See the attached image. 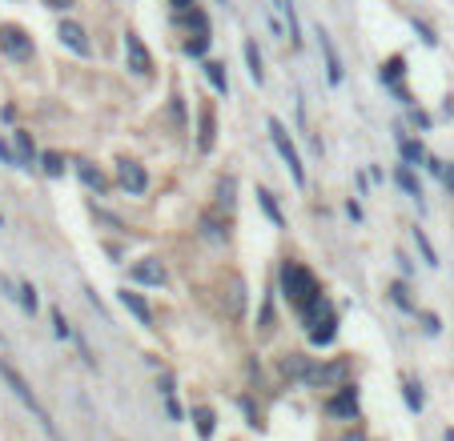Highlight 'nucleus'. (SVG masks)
Returning a JSON list of instances; mask_svg holds the SVG:
<instances>
[{"instance_id": "18", "label": "nucleus", "mask_w": 454, "mask_h": 441, "mask_svg": "<svg viewBox=\"0 0 454 441\" xmlns=\"http://www.w3.org/2000/svg\"><path fill=\"white\" fill-rule=\"evenodd\" d=\"M205 76H209V85H214L217 93H229V76H225L221 61H205Z\"/></svg>"}, {"instance_id": "33", "label": "nucleus", "mask_w": 454, "mask_h": 441, "mask_svg": "<svg viewBox=\"0 0 454 441\" xmlns=\"http://www.w3.org/2000/svg\"><path fill=\"white\" fill-rule=\"evenodd\" d=\"M422 321H426V333H438V329H442V325H438V317H434V313H426Z\"/></svg>"}, {"instance_id": "20", "label": "nucleus", "mask_w": 454, "mask_h": 441, "mask_svg": "<svg viewBox=\"0 0 454 441\" xmlns=\"http://www.w3.org/2000/svg\"><path fill=\"white\" fill-rule=\"evenodd\" d=\"M334 313H326V321H318V325L310 329V337L313 341H318V345H330V341H334Z\"/></svg>"}, {"instance_id": "22", "label": "nucleus", "mask_w": 454, "mask_h": 441, "mask_svg": "<svg viewBox=\"0 0 454 441\" xmlns=\"http://www.w3.org/2000/svg\"><path fill=\"white\" fill-rule=\"evenodd\" d=\"M258 205H262V209H265V217H269V221H274V225H278V229H282V225H286V217H282V209H278V205H274V197H269V193H265V189H258Z\"/></svg>"}, {"instance_id": "21", "label": "nucleus", "mask_w": 454, "mask_h": 441, "mask_svg": "<svg viewBox=\"0 0 454 441\" xmlns=\"http://www.w3.org/2000/svg\"><path fill=\"white\" fill-rule=\"evenodd\" d=\"M245 65H249V76H254V80H258V85H262V52H258V45H254V41H245Z\"/></svg>"}, {"instance_id": "10", "label": "nucleus", "mask_w": 454, "mask_h": 441, "mask_svg": "<svg viewBox=\"0 0 454 441\" xmlns=\"http://www.w3.org/2000/svg\"><path fill=\"white\" fill-rule=\"evenodd\" d=\"M117 181H121V189H129V193H145V189H149V177H145V169L137 161H121Z\"/></svg>"}, {"instance_id": "26", "label": "nucleus", "mask_w": 454, "mask_h": 441, "mask_svg": "<svg viewBox=\"0 0 454 441\" xmlns=\"http://www.w3.org/2000/svg\"><path fill=\"white\" fill-rule=\"evenodd\" d=\"M398 76H402V56H390V61L382 65V80L398 85Z\"/></svg>"}, {"instance_id": "12", "label": "nucleus", "mask_w": 454, "mask_h": 441, "mask_svg": "<svg viewBox=\"0 0 454 441\" xmlns=\"http://www.w3.org/2000/svg\"><path fill=\"white\" fill-rule=\"evenodd\" d=\"M334 418H354L358 413V394H354V385H342V394L330 397V405H326Z\"/></svg>"}, {"instance_id": "16", "label": "nucleus", "mask_w": 454, "mask_h": 441, "mask_svg": "<svg viewBox=\"0 0 454 441\" xmlns=\"http://www.w3.org/2000/svg\"><path fill=\"white\" fill-rule=\"evenodd\" d=\"M76 177H81V181H85L89 189H96V193H105V189H109L105 173H101V169H93L89 161H76Z\"/></svg>"}, {"instance_id": "28", "label": "nucleus", "mask_w": 454, "mask_h": 441, "mask_svg": "<svg viewBox=\"0 0 454 441\" xmlns=\"http://www.w3.org/2000/svg\"><path fill=\"white\" fill-rule=\"evenodd\" d=\"M402 394H406V405H410V409H422V389H418L414 381H406V385H402Z\"/></svg>"}, {"instance_id": "2", "label": "nucleus", "mask_w": 454, "mask_h": 441, "mask_svg": "<svg viewBox=\"0 0 454 441\" xmlns=\"http://www.w3.org/2000/svg\"><path fill=\"white\" fill-rule=\"evenodd\" d=\"M0 377H4V385L12 389V397H17V401H21L24 409H28V413L37 418V425L45 429L48 438H52V441H61V438H56V425H52V413H48L45 405H41V397L32 394V385H28V381H24V377H21L17 369H12L8 361H0Z\"/></svg>"}, {"instance_id": "6", "label": "nucleus", "mask_w": 454, "mask_h": 441, "mask_svg": "<svg viewBox=\"0 0 454 441\" xmlns=\"http://www.w3.org/2000/svg\"><path fill=\"white\" fill-rule=\"evenodd\" d=\"M346 373H350V361H346V357H338V361L322 365V369H310V373H306V381L326 389V385H346Z\"/></svg>"}, {"instance_id": "23", "label": "nucleus", "mask_w": 454, "mask_h": 441, "mask_svg": "<svg viewBox=\"0 0 454 441\" xmlns=\"http://www.w3.org/2000/svg\"><path fill=\"white\" fill-rule=\"evenodd\" d=\"M41 164H45L48 177H65V157H61V153H45V157H41Z\"/></svg>"}, {"instance_id": "4", "label": "nucleus", "mask_w": 454, "mask_h": 441, "mask_svg": "<svg viewBox=\"0 0 454 441\" xmlns=\"http://www.w3.org/2000/svg\"><path fill=\"white\" fill-rule=\"evenodd\" d=\"M0 52L12 56V61H28L32 56V36L24 28H17V24H4L0 28Z\"/></svg>"}, {"instance_id": "3", "label": "nucleus", "mask_w": 454, "mask_h": 441, "mask_svg": "<svg viewBox=\"0 0 454 441\" xmlns=\"http://www.w3.org/2000/svg\"><path fill=\"white\" fill-rule=\"evenodd\" d=\"M269 140H274V149L282 153V161H286L289 177H293V185H306V164H302V157H298V144L289 140V129L278 120V116H269Z\"/></svg>"}, {"instance_id": "7", "label": "nucleus", "mask_w": 454, "mask_h": 441, "mask_svg": "<svg viewBox=\"0 0 454 441\" xmlns=\"http://www.w3.org/2000/svg\"><path fill=\"white\" fill-rule=\"evenodd\" d=\"M318 48H322V56H326V76H330V85H342V56H338L334 36H330L326 28H318Z\"/></svg>"}, {"instance_id": "38", "label": "nucleus", "mask_w": 454, "mask_h": 441, "mask_svg": "<svg viewBox=\"0 0 454 441\" xmlns=\"http://www.w3.org/2000/svg\"><path fill=\"white\" fill-rule=\"evenodd\" d=\"M346 441H358V438H346Z\"/></svg>"}, {"instance_id": "37", "label": "nucleus", "mask_w": 454, "mask_h": 441, "mask_svg": "<svg viewBox=\"0 0 454 441\" xmlns=\"http://www.w3.org/2000/svg\"><path fill=\"white\" fill-rule=\"evenodd\" d=\"M446 441H454V429H446Z\"/></svg>"}, {"instance_id": "31", "label": "nucleus", "mask_w": 454, "mask_h": 441, "mask_svg": "<svg viewBox=\"0 0 454 441\" xmlns=\"http://www.w3.org/2000/svg\"><path fill=\"white\" fill-rule=\"evenodd\" d=\"M390 297L402 305V309H410V297H406V289H402V285H390Z\"/></svg>"}, {"instance_id": "1", "label": "nucleus", "mask_w": 454, "mask_h": 441, "mask_svg": "<svg viewBox=\"0 0 454 441\" xmlns=\"http://www.w3.org/2000/svg\"><path fill=\"white\" fill-rule=\"evenodd\" d=\"M282 289H286L289 305H293L302 317H310L313 309L322 305V293H318V281H313V273H310V269H302V265H293V261L282 269Z\"/></svg>"}, {"instance_id": "8", "label": "nucleus", "mask_w": 454, "mask_h": 441, "mask_svg": "<svg viewBox=\"0 0 454 441\" xmlns=\"http://www.w3.org/2000/svg\"><path fill=\"white\" fill-rule=\"evenodd\" d=\"M56 36H61V45H69L76 56H89L93 52V45H89V36H85V28L72 21H61V28H56Z\"/></svg>"}, {"instance_id": "15", "label": "nucleus", "mask_w": 454, "mask_h": 441, "mask_svg": "<svg viewBox=\"0 0 454 441\" xmlns=\"http://www.w3.org/2000/svg\"><path fill=\"white\" fill-rule=\"evenodd\" d=\"M12 140H17V157H21V169H32V161H37V144H32V137H28L24 129H17V133H12Z\"/></svg>"}, {"instance_id": "39", "label": "nucleus", "mask_w": 454, "mask_h": 441, "mask_svg": "<svg viewBox=\"0 0 454 441\" xmlns=\"http://www.w3.org/2000/svg\"><path fill=\"white\" fill-rule=\"evenodd\" d=\"M221 4H229V0H221Z\"/></svg>"}, {"instance_id": "25", "label": "nucleus", "mask_w": 454, "mask_h": 441, "mask_svg": "<svg viewBox=\"0 0 454 441\" xmlns=\"http://www.w3.org/2000/svg\"><path fill=\"white\" fill-rule=\"evenodd\" d=\"M414 241H418V249H422V257H426V265H438V253H434L431 237H426L422 229H414Z\"/></svg>"}, {"instance_id": "27", "label": "nucleus", "mask_w": 454, "mask_h": 441, "mask_svg": "<svg viewBox=\"0 0 454 441\" xmlns=\"http://www.w3.org/2000/svg\"><path fill=\"white\" fill-rule=\"evenodd\" d=\"M17 297H21V305H24V313H37V289L24 281L21 289H17Z\"/></svg>"}, {"instance_id": "24", "label": "nucleus", "mask_w": 454, "mask_h": 441, "mask_svg": "<svg viewBox=\"0 0 454 441\" xmlns=\"http://www.w3.org/2000/svg\"><path fill=\"white\" fill-rule=\"evenodd\" d=\"M402 157H406V164H422L426 161V153H422L418 140H402Z\"/></svg>"}, {"instance_id": "11", "label": "nucleus", "mask_w": 454, "mask_h": 441, "mask_svg": "<svg viewBox=\"0 0 454 441\" xmlns=\"http://www.w3.org/2000/svg\"><path fill=\"white\" fill-rule=\"evenodd\" d=\"M129 277L141 281V285H165V269H161V261L145 257V261H137V265L129 269Z\"/></svg>"}, {"instance_id": "14", "label": "nucleus", "mask_w": 454, "mask_h": 441, "mask_svg": "<svg viewBox=\"0 0 454 441\" xmlns=\"http://www.w3.org/2000/svg\"><path fill=\"white\" fill-rule=\"evenodd\" d=\"M197 149H201V153H209V149H214V109H209V105H201V125H197Z\"/></svg>"}, {"instance_id": "9", "label": "nucleus", "mask_w": 454, "mask_h": 441, "mask_svg": "<svg viewBox=\"0 0 454 441\" xmlns=\"http://www.w3.org/2000/svg\"><path fill=\"white\" fill-rule=\"evenodd\" d=\"M274 12L282 17L286 41H289L293 48H302V24H298V12H293V0H274Z\"/></svg>"}, {"instance_id": "34", "label": "nucleus", "mask_w": 454, "mask_h": 441, "mask_svg": "<svg viewBox=\"0 0 454 441\" xmlns=\"http://www.w3.org/2000/svg\"><path fill=\"white\" fill-rule=\"evenodd\" d=\"M193 4H197V0H173V8H177V12H189Z\"/></svg>"}, {"instance_id": "13", "label": "nucleus", "mask_w": 454, "mask_h": 441, "mask_svg": "<svg viewBox=\"0 0 454 441\" xmlns=\"http://www.w3.org/2000/svg\"><path fill=\"white\" fill-rule=\"evenodd\" d=\"M117 297H121V305H125V309H129V313H133V317L141 321V325H153V309L145 305L141 293H133V289H121Z\"/></svg>"}, {"instance_id": "35", "label": "nucleus", "mask_w": 454, "mask_h": 441, "mask_svg": "<svg viewBox=\"0 0 454 441\" xmlns=\"http://www.w3.org/2000/svg\"><path fill=\"white\" fill-rule=\"evenodd\" d=\"M48 8H69V0H45Z\"/></svg>"}, {"instance_id": "5", "label": "nucleus", "mask_w": 454, "mask_h": 441, "mask_svg": "<svg viewBox=\"0 0 454 441\" xmlns=\"http://www.w3.org/2000/svg\"><path fill=\"white\" fill-rule=\"evenodd\" d=\"M125 61H129V69L137 72V76H149V72H153V56H149L145 41L133 32V28L125 32Z\"/></svg>"}, {"instance_id": "32", "label": "nucleus", "mask_w": 454, "mask_h": 441, "mask_svg": "<svg viewBox=\"0 0 454 441\" xmlns=\"http://www.w3.org/2000/svg\"><path fill=\"white\" fill-rule=\"evenodd\" d=\"M414 32H418V36H422L426 45H438V36H434V32L426 28V24H418V21H414Z\"/></svg>"}, {"instance_id": "17", "label": "nucleus", "mask_w": 454, "mask_h": 441, "mask_svg": "<svg viewBox=\"0 0 454 441\" xmlns=\"http://www.w3.org/2000/svg\"><path fill=\"white\" fill-rule=\"evenodd\" d=\"M394 181H398V189H402L406 197H414V201L422 205V189H418V181H414V173H410V164H398V169H394Z\"/></svg>"}, {"instance_id": "36", "label": "nucleus", "mask_w": 454, "mask_h": 441, "mask_svg": "<svg viewBox=\"0 0 454 441\" xmlns=\"http://www.w3.org/2000/svg\"><path fill=\"white\" fill-rule=\"evenodd\" d=\"M442 181H446V189H454V169L451 173H442Z\"/></svg>"}, {"instance_id": "30", "label": "nucleus", "mask_w": 454, "mask_h": 441, "mask_svg": "<svg viewBox=\"0 0 454 441\" xmlns=\"http://www.w3.org/2000/svg\"><path fill=\"white\" fill-rule=\"evenodd\" d=\"M0 161H4V164H17V169H21V157L8 149V140H0Z\"/></svg>"}, {"instance_id": "29", "label": "nucleus", "mask_w": 454, "mask_h": 441, "mask_svg": "<svg viewBox=\"0 0 454 441\" xmlns=\"http://www.w3.org/2000/svg\"><path fill=\"white\" fill-rule=\"evenodd\" d=\"M52 325H56V337H61V341H69V337H72V329H69V321H65V313H61V309H52Z\"/></svg>"}, {"instance_id": "19", "label": "nucleus", "mask_w": 454, "mask_h": 441, "mask_svg": "<svg viewBox=\"0 0 454 441\" xmlns=\"http://www.w3.org/2000/svg\"><path fill=\"white\" fill-rule=\"evenodd\" d=\"M193 421H197V438H214V409H205V405H197L193 409Z\"/></svg>"}]
</instances>
